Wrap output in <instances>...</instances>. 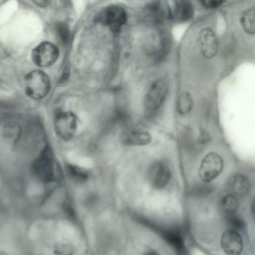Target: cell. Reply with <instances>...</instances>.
I'll return each instance as SVG.
<instances>
[{"label":"cell","instance_id":"1","mask_svg":"<svg viewBox=\"0 0 255 255\" xmlns=\"http://www.w3.org/2000/svg\"><path fill=\"white\" fill-rule=\"evenodd\" d=\"M25 93L34 100L43 99L49 93L50 81L48 75L40 70L32 71L24 78Z\"/></svg>","mask_w":255,"mask_h":255},{"label":"cell","instance_id":"2","mask_svg":"<svg viewBox=\"0 0 255 255\" xmlns=\"http://www.w3.org/2000/svg\"><path fill=\"white\" fill-rule=\"evenodd\" d=\"M32 173L35 177L45 183L50 182L54 177V155L51 147L46 145L33 161Z\"/></svg>","mask_w":255,"mask_h":255},{"label":"cell","instance_id":"3","mask_svg":"<svg viewBox=\"0 0 255 255\" xmlns=\"http://www.w3.org/2000/svg\"><path fill=\"white\" fill-rule=\"evenodd\" d=\"M128 19L126 10L118 4H111L102 9L96 16V20L108 26L115 32L119 31Z\"/></svg>","mask_w":255,"mask_h":255},{"label":"cell","instance_id":"4","mask_svg":"<svg viewBox=\"0 0 255 255\" xmlns=\"http://www.w3.org/2000/svg\"><path fill=\"white\" fill-rule=\"evenodd\" d=\"M168 91V85L165 80L159 79L153 82L144 96L143 106L145 111L151 113L157 111L164 103Z\"/></svg>","mask_w":255,"mask_h":255},{"label":"cell","instance_id":"5","mask_svg":"<svg viewBox=\"0 0 255 255\" xmlns=\"http://www.w3.org/2000/svg\"><path fill=\"white\" fill-rule=\"evenodd\" d=\"M77 128V117L70 111H61L55 115L54 129L56 135L61 139L68 141L75 135Z\"/></svg>","mask_w":255,"mask_h":255},{"label":"cell","instance_id":"6","mask_svg":"<svg viewBox=\"0 0 255 255\" xmlns=\"http://www.w3.org/2000/svg\"><path fill=\"white\" fill-rule=\"evenodd\" d=\"M223 167L222 157L216 152H210L201 161L199 170V177L204 182L209 183L221 174Z\"/></svg>","mask_w":255,"mask_h":255},{"label":"cell","instance_id":"7","mask_svg":"<svg viewBox=\"0 0 255 255\" xmlns=\"http://www.w3.org/2000/svg\"><path fill=\"white\" fill-rule=\"evenodd\" d=\"M59 55L58 48L49 41L39 43L31 52L32 61L35 65L40 67L51 66L56 61Z\"/></svg>","mask_w":255,"mask_h":255},{"label":"cell","instance_id":"8","mask_svg":"<svg viewBox=\"0 0 255 255\" xmlns=\"http://www.w3.org/2000/svg\"><path fill=\"white\" fill-rule=\"evenodd\" d=\"M147 178L150 185L156 189L164 188L171 178L170 170L165 162L157 160L149 166Z\"/></svg>","mask_w":255,"mask_h":255},{"label":"cell","instance_id":"9","mask_svg":"<svg viewBox=\"0 0 255 255\" xmlns=\"http://www.w3.org/2000/svg\"><path fill=\"white\" fill-rule=\"evenodd\" d=\"M120 138L122 143L128 146L146 145L152 140V136L148 132L131 127L124 128Z\"/></svg>","mask_w":255,"mask_h":255},{"label":"cell","instance_id":"10","mask_svg":"<svg viewBox=\"0 0 255 255\" xmlns=\"http://www.w3.org/2000/svg\"><path fill=\"white\" fill-rule=\"evenodd\" d=\"M221 247L227 255H240L243 249L242 238L239 232L228 229L223 234L221 240Z\"/></svg>","mask_w":255,"mask_h":255},{"label":"cell","instance_id":"11","mask_svg":"<svg viewBox=\"0 0 255 255\" xmlns=\"http://www.w3.org/2000/svg\"><path fill=\"white\" fill-rule=\"evenodd\" d=\"M199 41L201 52L205 58L210 59L215 56L218 51V43L216 35L211 28L201 30Z\"/></svg>","mask_w":255,"mask_h":255},{"label":"cell","instance_id":"12","mask_svg":"<svg viewBox=\"0 0 255 255\" xmlns=\"http://www.w3.org/2000/svg\"><path fill=\"white\" fill-rule=\"evenodd\" d=\"M226 186L229 193L237 198L247 195L250 190L251 185L246 175L238 172L229 179Z\"/></svg>","mask_w":255,"mask_h":255},{"label":"cell","instance_id":"13","mask_svg":"<svg viewBox=\"0 0 255 255\" xmlns=\"http://www.w3.org/2000/svg\"><path fill=\"white\" fill-rule=\"evenodd\" d=\"M194 15V8L192 3L187 0H177L170 6V19L177 22H186Z\"/></svg>","mask_w":255,"mask_h":255},{"label":"cell","instance_id":"14","mask_svg":"<svg viewBox=\"0 0 255 255\" xmlns=\"http://www.w3.org/2000/svg\"><path fill=\"white\" fill-rule=\"evenodd\" d=\"M219 204L226 216L236 214L239 207L237 198L229 193L222 197Z\"/></svg>","mask_w":255,"mask_h":255},{"label":"cell","instance_id":"15","mask_svg":"<svg viewBox=\"0 0 255 255\" xmlns=\"http://www.w3.org/2000/svg\"><path fill=\"white\" fill-rule=\"evenodd\" d=\"M193 100L190 93L183 92L180 94L176 101V109L182 115L189 114L193 108Z\"/></svg>","mask_w":255,"mask_h":255},{"label":"cell","instance_id":"16","mask_svg":"<svg viewBox=\"0 0 255 255\" xmlns=\"http://www.w3.org/2000/svg\"><path fill=\"white\" fill-rule=\"evenodd\" d=\"M240 22L246 33L255 34V7L246 10L241 16Z\"/></svg>","mask_w":255,"mask_h":255},{"label":"cell","instance_id":"17","mask_svg":"<svg viewBox=\"0 0 255 255\" xmlns=\"http://www.w3.org/2000/svg\"><path fill=\"white\" fill-rule=\"evenodd\" d=\"M66 170L70 177L75 180L84 181L88 177V173L85 170L76 165H68Z\"/></svg>","mask_w":255,"mask_h":255},{"label":"cell","instance_id":"18","mask_svg":"<svg viewBox=\"0 0 255 255\" xmlns=\"http://www.w3.org/2000/svg\"><path fill=\"white\" fill-rule=\"evenodd\" d=\"M227 224L230 229L237 232H242L245 230L246 225L244 221L236 214L226 216Z\"/></svg>","mask_w":255,"mask_h":255},{"label":"cell","instance_id":"19","mask_svg":"<svg viewBox=\"0 0 255 255\" xmlns=\"http://www.w3.org/2000/svg\"><path fill=\"white\" fill-rule=\"evenodd\" d=\"M208 183H205L194 186L191 190L190 194L194 197L200 198L209 195L213 192V187Z\"/></svg>","mask_w":255,"mask_h":255},{"label":"cell","instance_id":"20","mask_svg":"<svg viewBox=\"0 0 255 255\" xmlns=\"http://www.w3.org/2000/svg\"><path fill=\"white\" fill-rule=\"evenodd\" d=\"M56 32L59 40L65 44L69 40L70 33L68 26L63 23H60L56 27Z\"/></svg>","mask_w":255,"mask_h":255},{"label":"cell","instance_id":"21","mask_svg":"<svg viewBox=\"0 0 255 255\" xmlns=\"http://www.w3.org/2000/svg\"><path fill=\"white\" fill-rule=\"evenodd\" d=\"M211 139V136L209 132L206 129L201 128L197 138L198 142L201 144H205L210 142Z\"/></svg>","mask_w":255,"mask_h":255},{"label":"cell","instance_id":"22","mask_svg":"<svg viewBox=\"0 0 255 255\" xmlns=\"http://www.w3.org/2000/svg\"><path fill=\"white\" fill-rule=\"evenodd\" d=\"M224 2L222 0H204L200 1L202 5L207 8H214L220 6Z\"/></svg>","mask_w":255,"mask_h":255},{"label":"cell","instance_id":"23","mask_svg":"<svg viewBox=\"0 0 255 255\" xmlns=\"http://www.w3.org/2000/svg\"><path fill=\"white\" fill-rule=\"evenodd\" d=\"M139 255H163L157 249L151 248V247L146 248Z\"/></svg>","mask_w":255,"mask_h":255},{"label":"cell","instance_id":"24","mask_svg":"<svg viewBox=\"0 0 255 255\" xmlns=\"http://www.w3.org/2000/svg\"><path fill=\"white\" fill-rule=\"evenodd\" d=\"M33 2L35 4L40 7H45L50 3V1L49 0H34Z\"/></svg>","mask_w":255,"mask_h":255},{"label":"cell","instance_id":"25","mask_svg":"<svg viewBox=\"0 0 255 255\" xmlns=\"http://www.w3.org/2000/svg\"><path fill=\"white\" fill-rule=\"evenodd\" d=\"M251 211L253 219L255 220V196L254 198L251 205Z\"/></svg>","mask_w":255,"mask_h":255}]
</instances>
